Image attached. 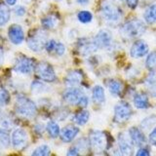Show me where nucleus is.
<instances>
[{
	"label": "nucleus",
	"instance_id": "obj_1",
	"mask_svg": "<svg viewBox=\"0 0 156 156\" xmlns=\"http://www.w3.org/2000/svg\"><path fill=\"white\" fill-rule=\"evenodd\" d=\"M122 10L115 0H105L101 4V15L108 23H118L122 18Z\"/></svg>",
	"mask_w": 156,
	"mask_h": 156
},
{
	"label": "nucleus",
	"instance_id": "obj_2",
	"mask_svg": "<svg viewBox=\"0 0 156 156\" xmlns=\"http://www.w3.org/2000/svg\"><path fill=\"white\" fill-rule=\"evenodd\" d=\"M17 113L24 118H33L36 114V105L35 104L24 96H19L15 104Z\"/></svg>",
	"mask_w": 156,
	"mask_h": 156
},
{
	"label": "nucleus",
	"instance_id": "obj_3",
	"mask_svg": "<svg viewBox=\"0 0 156 156\" xmlns=\"http://www.w3.org/2000/svg\"><path fill=\"white\" fill-rule=\"evenodd\" d=\"M145 24L140 20L135 19L126 23L121 28V31L124 35L128 37H139L145 32Z\"/></svg>",
	"mask_w": 156,
	"mask_h": 156
},
{
	"label": "nucleus",
	"instance_id": "obj_4",
	"mask_svg": "<svg viewBox=\"0 0 156 156\" xmlns=\"http://www.w3.org/2000/svg\"><path fill=\"white\" fill-rule=\"evenodd\" d=\"M90 147L94 150L96 153H101L107 147V136L101 131H92L89 136Z\"/></svg>",
	"mask_w": 156,
	"mask_h": 156
},
{
	"label": "nucleus",
	"instance_id": "obj_5",
	"mask_svg": "<svg viewBox=\"0 0 156 156\" xmlns=\"http://www.w3.org/2000/svg\"><path fill=\"white\" fill-rule=\"evenodd\" d=\"M47 43V34L45 31L37 30L34 31L27 39V45L29 49L34 52H40L45 48Z\"/></svg>",
	"mask_w": 156,
	"mask_h": 156
},
{
	"label": "nucleus",
	"instance_id": "obj_6",
	"mask_svg": "<svg viewBox=\"0 0 156 156\" xmlns=\"http://www.w3.org/2000/svg\"><path fill=\"white\" fill-rule=\"evenodd\" d=\"M132 115V108L126 101L118 102L114 107V120L117 123H124L130 119Z\"/></svg>",
	"mask_w": 156,
	"mask_h": 156
},
{
	"label": "nucleus",
	"instance_id": "obj_7",
	"mask_svg": "<svg viewBox=\"0 0 156 156\" xmlns=\"http://www.w3.org/2000/svg\"><path fill=\"white\" fill-rule=\"evenodd\" d=\"M35 72L38 77L46 82H53L56 80V73L54 68L48 62H41L35 66Z\"/></svg>",
	"mask_w": 156,
	"mask_h": 156
},
{
	"label": "nucleus",
	"instance_id": "obj_8",
	"mask_svg": "<svg viewBox=\"0 0 156 156\" xmlns=\"http://www.w3.org/2000/svg\"><path fill=\"white\" fill-rule=\"evenodd\" d=\"M33 69H35L34 62L30 58H27L26 56L19 57L14 65V70L22 74H29L32 72Z\"/></svg>",
	"mask_w": 156,
	"mask_h": 156
},
{
	"label": "nucleus",
	"instance_id": "obj_9",
	"mask_svg": "<svg viewBox=\"0 0 156 156\" xmlns=\"http://www.w3.org/2000/svg\"><path fill=\"white\" fill-rule=\"evenodd\" d=\"M11 141L15 149L18 150L23 149L28 143V136L26 130H23L22 128L14 130V132L12 133Z\"/></svg>",
	"mask_w": 156,
	"mask_h": 156
},
{
	"label": "nucleus",
	"instance_id": "obj_10",
	"mask_svg": "<svg viewBox=\"0 0 156 156\" xmlns=\"http://www.w3.org/2000/svg\"><path fill=\"white\" fill-rule=\"evenodd\" d=\"M93 41L96 44L98 49L107 48L111 45L112 35L109 30H107V29H101V30H100L96 34V36Z\"/></svg>",
	"mask_w": 156,
	"mask_h": 156
},
{
	"label": "nucleus",
	"instance_id": "obj_11",
	"mask_svg": "<svg viewBox=\"0 0 156 156\" xmlns=\"http://www.w3.org/2000/svg\"><path fill=\"white\" fill-rule=\"evenodd\" d=\"M84 96L83 92L77 87H68V89L63 94V100L68 105H78L81 98Z\"/></svg>",
	"mask_w": 156,
	"mask_h": 156
},
{
	"label": "nucleus",
	"instance_id": "obj_12",
	"mask_svg": "<svg viewBox=\"0 0 156 156\" xmlns=\"http://www.w3.org/2000/svg\"><path fill=\"white\" fill-rule=\"evenodd\" d=\"M133 143L129 136L121 133L118 136V149L121 154L129 156L133 153Z\"/></svg>",
	"mask_w": 156,
	"mask_h": 156
},
{
	"label": "nucleus",
	"instance_id": "obj_13",
	"mask_svg": "<svg viewBox=\"0 0 156 156\" xmlns=\"http://www.w3.org/2000/svg\"><path fill=\"white\" fill-rule=\"evenodd\" d=\"M148 45L144 40H136L131 47L130 54L135 58H143L148 53Z\"/></svg>",
	"mask_w": 156,
	"mask_h": 156
},
{
	"label": "nucleus",
	"instance_id": "obj_14",
	"mask_svg": "<svg viewBox=\"0 0 156 156\" xmlns=\"http://www.w3.org/2000/svg\"><path fill=\"white\" fill-rule=\"evenodd\" d=\"M8 36L10 41L15 45L21 44L24 39V33L23 30V27L19 24H13L9 27L8 30Z\"/></svg>",
	"mask_w": 156,
	"mask_h": 156
},
{
	"label": "nucleus",
	"instance_id": "obj_15",
	"mask_svg": "<svg viewBox=\"0 0 156 156\" xmlns=\"http://www.w3.org/2000/svg\"><path fill=\"white\" fill-rule=\"evenodd\" d=\"M99 50L94 41H89L87 38H81L78 41V51L82 56H88Z\"/></svg>",
	"mask_w": 156,
	"mask_h": 156
},
{
	"label": "nucleus",
	"instance_id": "obj_16",
	"mask_svg": "<svg viewBox=\"0 0 156 156\" xmlns=\"http://www.w3.org/2000/svg\"><path fill=\"white\" fill-rule=\"evenodd\" d=\"M129 136H130L133 144L136 146H140V147H141V146L144 145L146 143L144 134L139 128H136V127H132V128H130Z\"/></svg>",
	"mask_w": 156,
	"mask_h": 156
},
{
	"label": "nucleus",
	"instance_id": "obj_17",
	"mask_svg": "<svg viewBox=\"0 0 156 156\" xmlns=\"http://www.w3.org/2000/svg\"><path fill=\"white\" fill-rule=\"evenodd\" d=\"M78 133H79V129L76 126L68 125L66 126L65 128H62V130L60 133V136L62 141H65V143H70V141H72L76 138Z\"/></svg>",
	"mask_w": 156,
	"mask_h": 156
},
{
	"label": "nucleus",
	"instance_id": "obj_18",
	"mask_svg": "<svg viewBox=\"0 0 156 156\" xmlns=\"http://www.w3.org/2000/svg\"><path fill=\"white\" fill-rule=\"evenodd\" d=\"M83 74L79 70H72L66 77V85L67 87H77L82 82Z\"/></svg>",
	"mask_w": 156,
	"mask_h": 156
},
{
	"label": "nucleus",
	"instance_id": "obj_19",
	"mask_svg": "<svg viewBox=\"0 0 156 156\" xmlns=\"http://www.w3.org/2000/svg\"><path fill=\"white\" fill-rule=\"evenodd\" d=\"M145 87L148 93L156 98V70L151 71L145 79Z\"/></svg>",
	"mask_w": 156,
	"mask_h": 156
},
{
	"label": "nucleus",
	"instance_id": "obj_20",
	"mask_svg": "<svg viewBox=\"0 0 156 156\" xmlns=\"http://www.w3.org/2000/svg\"><path fill=\"white\" fill-rule=\"evenodd\" d=\"M92 99L96 104H99V105L104 104L105 101V94L104 88L100 85H96L94 88H93Z\"/></svg>",
	"mask_w": 156,
	"mask_h": 156
},
{
	"label": "nucleus",
	"instance_id": "obj_21",
	"mask_svg": "<svg viewBox=\"0 0 156 156\" xmlns=\"http://www.w3.org/2000/svg\"><path fill=\"white\" fill-rule=\"evenodd\" d=\"M134 105L136 108H139V109H146L149 106V101H148L147 96L145 94H143V93L135 95Z\"/></svg>",
	"mask_w": 156,
	"mask_h": 156
},
{
	"label": "nucleus",
	"instance_id": "obj_22",
	"mask_svg": "<svg viewBox=\"0 0 156 156\" xmlns=\"http://www.w3.org/2000/svg\"><path fill=\"white\" fill-rule=\"evenodd\" d=\"M14 127V121L11 116L5 112H0V130L9 131Z\"/></svg>",
	"mask_w": 156,
	"mask_h": 156
},
{
	"label": "nucleus",
	"instance_id": "obj_23",
	"mask_svg": "<svg viewBox=\"0 0 156 156\" xmlns=\"http://www.w3.org/2000/svg\"><path fill=\"white\" fill-rule=\"evenodd\" d=\"M90 118V113L89 111H87L85 109H82L80 111H78L77 113L74 115V118H73V121L75 122L77 125L83 126L85 125L88 120Z\"/></svg>",
	"mask_w": 156,
	"mask_h": 156
},
{
	"label": "nucleus",
	"instance_id": "obj_24",
	"mask_svg": "<svg viewBox=\"0 0 156 156\" xmlns=\"http://www.w3.org/2000/svg\"><path fill=\"white\" fill-rule=\"evenodd\" d=\"M144 20L147 23H156V5H151L145 10Z\"/></svg>",
	"mask_w": 156,
	"mask_h": 156
},
{
	"label": "nucleus",
	"instance_id": "obj_25",
	"mask_svg": "<svg viewBox=\"0 0 156 156\" xmlns=\"http://www.w3.org/2000/svg\"><path fill=\"white\" fill-rule=\"evenodd\" d=\"M107 87H108V90L113 96H118L120 95V93L122 91V84L117 80L111 79L107 83Z\"/></svg>",
	"mask_w": 156,
	"mask_h": 156
},
{
	"label": "nucleus",
	"instance_id": "obj_26",
	"mask_svg": "<svg viewBox=\"0 0 156 156\" xmlns=\"http://www.w3.org/2000/svg\"><path fill=\"white\" fill-rule=\"evenodd\" d=\"M10 20V10L9 8L2 3H0V27L7 23Z\"/></svg>",
	"mask_w": 156,
	"mask_h": 156
},
{
	"label": "nucleus",
	"instance_id": "obj_27",
	"mask_svg": "<svg viewBox=\"0 0 156 156\" xmlns=\"http://www.w3.org/2000/svg\"><path fill=\"white\" fill-rule=\"evenodd\" d=\"M58 24V18L55 16H47L42 20V26L45 29H52Z\"/></svg>",
	"mask_w": 156,
	"mask_h": 156
},
{
	"label": "nucleus",
	"instance_id": "obj_28",
	"mask_svg": "<svg viewBox=\"0 0 156 156\" xmlns=\"http://www.w3.org/2000/svg\"><path fill=\"white\" fill-rule=\"evenodd\" d=\"M46 129H47L48 134L50 135V136H52V138H57V136L60 135V133H61L60 127H58V125L56 123L55 121L48 122Z\"/></svg>",
	"mask_w": 156,
	"mask_h": 156
},
{
	"label": "nucleus",
	"instance_id": "obj_29",
	"mask_svg": "<svg viewBox=\"0 0 156 156\" xmlns=\"http://www.w3.org/2000/svg\"><path fill=\"white\" fill-rule=\"evenodd\" d=\"M145 66L150 71H155L156 70V52H151L146 58Z\"/></svg>",
	"mask_w": 156,
	"mask_h": 156
},
{
	"label": "nucleus",
	"instance_id": "obj_30",
	"mask_svg": "<svg viewBox=\"0 0 156 156\" xmlns=\"http://www.w3.org/2000/svg\"><path fill=\"white\" fill-rule=\"evenodd\" d=\"M77 18L79 20V22L82 23H89L93 20V15L89 11H81L78 13Z\"/></svg>",
	"mask_w": 156,
	"mask_h": 156
},
{
	"label": "nucleus",
	"instance_id": "obj_31",
	"mask_svg": "<svg viewBox=\"0 0 156 156\" xmlns=\"http://www.w3.org/2000/svg\"><path fill=\"white\" fill-rule=\"evenodd\" d=\"M50 153H51L50 147L46 144H43V145L38 146V147L32 152V155H34V156H47Z\"/></svg>",
	"mask_w": 156,
	"mask_h": 156
},
{
	"label": "nucleus",
	"instance_id": "obj_32",
	"mask_svg": "<svg viewBox=\"0 0 156 156\" xmlns=\"http://www.w3.org/2000/svg\"><path fill=\"white\" fill-rule=\"evenodd\" d=\"M10 145V138L5 131H0V148H8Z\"/></svg>",
	"mask_w": 156,
	"mask_h": 156
},
{
	"label": "nucleus",
	"instance_id": "obj_33",
	"mask_svg": "<svg viewBox=\"0 0 156 156\" xmlns=\"http://www.w3.org/2000/svg\"><path fill=\"white\" fill-rule=\"evenodd\" d=\"M10 101V94L6 89H0V106H5Z\"/></svg>",
	"mask_w": 156,
	"mask_h": 156
},
{
	"label": "nucleus",
	"instance_id": "obj_34",
	"mask_svg": "<svg viewBox=\"0 0 156 156\" xmlns=\"http://www.w3.org/2000/svg\"><path fill=\"white\" fill-rule=\"evenodd\" d=\"M31 90L34 93H41L42 91L45 90V85L40 81H34L31 85Z\"/></svg>",
	"mask_w": 156,
	"mask_h": 156
},
{
	"label": "nucleus",
	"instance_id": "obj_35",
	"mask_svg": "<svg viewBox=\"0 0 156 156\" xmlns=\"http://www.w3.org/2000/svg\"><path fill=\"white\" fill-rule=\"evenodd\" d=\"M57 41L56 40H49L47 41L46 43V45H45V49H46V51L49 52V53H55V49H56V46H57Z\"/></svg>",
	"mask_w": 156,
	"mask_h": 156
},
{
	"label": "nucleus",
	"instance_id": "obj_36",
	"mask_svg": "<svg viewBox=\"0 0 156 156\" xmlns=\"http://www.w3.org/2000/svg\"><path fill=\"white\" fill-rule=\"evenodd\" d=\"M66 52V47L63 45L62 43H60L58 42L57 43V46H56V49H55V53L57 54L58 56H62L63 54Z\"/></svg>",
	"mask_w": 156,
	"mask_h": 156
},
{
	"label": "nucleus",
	"instance_id": "obj_37",
	"mask_svg": "<svg viewBox=\"0 0 156 156\" xmlns=\"http://www.w3.org/2000/svg\"><path fill=\"white\" fill-rule=\"evenodd\" d=\"M149 143L152 145L156 146V127L149 134Z\"/></svg>",
	"mask_w": 156,
	"mask_h": 156
},
{
	"label": "nucleus",
	"instance_id": "obj_38",
	"mask_svg": "<svg viewBox=\"0 0 156 156\" xmlns=\"http://www.w3.org/2000/svg\"><path fill=\"white\" fill-rule=\"evenodd\" d=\"M14 12L18 17H23V15L26 14V9H24V7H23V6H18L15 8Z\"/></svg>",
	"mask_w": 156,
	"mask_h": 156
},
{
	"label": "nucleus",
	"instance_id": "obj_39",
	"mask_svg": "<svg viewBox=\"0 0 156 156\" xmlns=\"http://www.w3.org/2000/svg\"><path fill=\"white\" fill-rule=\"evenodd\" d=\"M88 104H89V99H88V97L87 96H83L82 98H81V100H80V101H79V104H78V105H80L81 107H86L87 105H88Z\"/></svg>",
	"mask_w": 156,
	"mask_h": 156
},
{
	"label": "nucleus",
	"instance_id": "obj_40",
	"mask_svg": "<svg viewBox=\"0 0 156 156\" xmlns=\"http://www.w3.org/2000/svg\"><path fill=\"white\" fill-rule=\"evenodd\" d=\"M138 156H148L149 155V151L147 148H144V147H140L136 153Z\"/></svg>",
	"mask_w": 156,
	"mask_h": 156
},
{
	"label": "nucleus",
	"instance_id": "obj_41",
	"mask_svg": "<svg viewBox=\"0 0 156 156\" xmlns=\"http://www.w3.org/2000/svg\"><path fill=\"white\" fill-rule=\"evenodd\" d=\"M125 1L128 5V7L131 9H135L139 4V0H125Z\"/></svg>",
	"mask_w": 156,
	"mask_h": 156
},
{
	"label": "nucleus",
	"instance_id": "obj_42",
	"mask_svg": "<svg viewBox=\"0 0 156 156\" xmlns=\"http://www.w3.org/2000/svg\"><path fill=\"white\" fill-rule=\"evenodd\" d=\"M80 153L79 149H78L76 146H73V147H71L69 150L67 151V155H71V156H74V155H78Z\"/></svg>",
	"mask_w": 156,
	"mask_h": 156
},
{
	"label": "nucleus",
	"instance_id": "obj_43",
	"mask_svg": "<svg viewBox=\"0 0 156 156\" xmlns=\"http://www.w3.org/2000/svg\"><path fill=\"white\" fill-rule=\"evenodd\" d=\"M4 62V52L1 48H0V66L2 65Z\"/></svg>",
	"mask_w": 156,
	"mask_h": 156
},
{
	"label": "nucleus",
	"instance_id": "obj_44",
	"mask_svg": "<svg viewBox=\"0 0 156 156\" xmlns=\"http://www.w3.org/2000/svg\"><path fill=\"white\" fill-rule=\"evenodd\" d=\"M5 2H6L8 5H10V6H13V5L16 4L17 0H5Z\"/></svg>",
	"mask_w": 156,
	"mask_h": 156
},
{
	"label": "nucleus",
	"instance_id": "obj_45",
	"mask_svg": "<svg viewBox=\"0 0 156 156\" xmlns=\"http://www.w3.org/2000/svg\"><path fill=\"white\" fill-rule=\"evenodd\" d=\"M89 0H77V3H79L80 5H87Z\"/></svg>",
	"mask_w": 156,
	"mask_h": 156
},
{
	"label": "nucleus",
	"instance_id": "obj_46",
	"mask_svg": "<svg viewBox=\"0 0 156 156\" xmlns=\"http://www.w3.org/2000/svg\"><path fill=\"white\" fill-rule=\"evenodd\" d=\"M57 1H60V0H57Z\"/></svg>",
	"mask_w": 156,
	"mask_h": 156
}]
</instances>
